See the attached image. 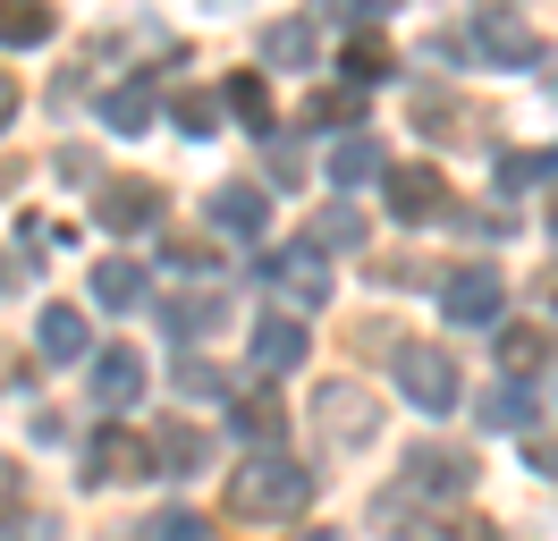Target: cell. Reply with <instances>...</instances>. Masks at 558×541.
Listing matches in <instances>:
<instances>
[{"instance_id": "obj_1", "label": "cell", "mask_w": 558, "mask_h": 541, "mask_svg": "<svg viewBox=\"0 0 558 541\" xmlns=\"http://www.w3.org/2000/svg\"><path fill=\"white\" fill-rule=\"evenodd\" d=\"M305 507H314V473L296 466L288 448H263V457H245L229 473V516H245V525H288Z\"/></svg>"}, {"instance_id": "obj_25", "label": "cell", "mask_w": 558, "mask_h": 541, "mask_svg": "<svg viewBox=\"0 0 558 541\" xmlns=\"http://www.w3.org/2000/svg\"><path fill=\"white\" fill-rule=\"evenodd\" d=\"M229 110H238V119L263 135V144L279 135V128H271V85H263V76H229Z\"/></svg>"}, {"instance_id": "obj_28", "label": "cell", "mask_w": 558, "mask_h": 541, "mask_svg": "<svg viewBox=\"0 0 558 541\" xmlns=\"http://www.w3.org/2000/svg\"><path fill=\"white\" fill-rule=\"evenodd\" d=\"M558 178V153H499V187L517 195V187H550Z\"/></svg>"}, {"instance_id": "obj_29", "label": "cell", "mask_w": 558, "mask_h": 541, "mask_svg": "<svg viewBox=\"0 0 558 541\" xmlns=\"http://www.w3.org/2000/svg\"><path fill=\"white\" fill-rule=\"evenodd\" d=\"M144 541H211V525L195 507H153V516H144Z\"/></svg>"}, {"instance_id": "obj_2", "label": "cell", "mask_w": 558, "mask_h": 541, "mask_svg": "<svg viewBox=\"0 0 558 541\" xmlns=\"http://www.w3.org/2000/svg\"><path fill=\"white\" fill-rule=\"evenodd\" d=\"M440 313H449L457 330H499V313H508L499 270H490V263H457V270H440Z\"/></svg>"}, {"instance_id": "obj_23", "label": "cell", "mask_w": 558, "mask_h": 541, "mask_svg": "<svg viewBox=\"0 0 558 541\" xmlns=\"http://www.w3.org/2000/svg\"><path fill=\"white\" fill-rule=\"evenodd\" d=\"M499 364L517 372V381H524V372H542V364H550V338L533 330V322H499Z\"/></svg>"}, {"instance_id": "obj_30", "label": "cell", "mask_w": 558, "mask_h": 541, "mask_svg": "<svg viewBox=\"0 0 558 541\" xmlns=\"http://www.w3.org/2000/svg\"><path fill=\"white\" fill-rule=\"evenodd\" d=\"M322 245H348V254H355V245H364V212H355V203H330V212L314 220V254H322Z\"/></svg>"}, {"instance_id": "obj_39", "label": "cell", "mask_w": 558, "mask_h": 541, "mask_svg": "<svg viewBox=\"0 0 558 541\" xmlns=\"http://www.w3.org/2000/svg\"><path fill=\"white\" fill-rule=\"evenodd\" d=\"M9 119H17V85L0 76V135H9Z\"/></svg>"}, {"instance_id": "obj_18", "label": "cell", "mask_w": 558, "mask_h": 541, "mask_svg": "<svg viewBox=\"0 0 558 541\" xmlns=\"http://www.w3.org/2000/svg\"><path fill=\"white\" fill-rule=\"evenodd\" d=\"M51 34H60V9H51V0L0 9V43H9V51H35V43H51Z\"/></svg>"}, {"instance_id": "obj_41", "label": "cell", "mask_w": 558, "mask_h": 541, "mask_svg": "<svg viewBox=\"0 0 558 541\" xmlns=\"http://www.w3.org/2000/svg\"><path fill=\"white\" fill-rule=\"evenodd\" d=\"M305 541H339V533H305Z\"/></svg>"}, {"instance_id": "obj_27", "label": "cell", "mask_w": 558, "mask_h": 541, "mask_svg": "<svg viewBox=\"0 0 558 541\" xmlns=\"http://www.w3.org/2000/svg\"><path fill=\"white\" fill-rule=\"evenodd\" d=\"M524 423H533V398H524L517 381H499L483 398V432H524Z\"/></svg>"}, {"instance_id": "obj_16", "label": "cell", "mask_w": 558, "mask_h": 541, "mask_svg": "<svg viewBox=\"0 0 558 541\" xmlns=\"http://www.w3.org/2000/svg\"><path fill=\"white\" fill-rule=\"evenodd\" d=\"M211 229H229V237H263V187L229 178V187L211 195Z\"/></svg>"}, {"instance_id": "obj_10", "label": "cell", "mask_w": 558, "mask_h": 541, "mask_svg": "<svg viewBox=\"0 0 558 541\" xmlns=\"http://www.w3.org/2000/svg\"><path fill=\"white\" fill-rule=\"evenodd\" d=\"M263 279H271L288 304H322V297H330V263H322L314 245H288V254H271V263H263Z\"/></svg>"}, {"instance_id": "obj_43", "label": "cell", "mask_w": 558, "mask_h": 541, "mask_svg": "<svg viewBox=\"0 0 558 541\" xmlns=\"http://www.w3.org/2000/svg\"><path fill=\"white\" fill-rule=\"evenodd\" d=\"M550 229H558V212H550Z\"/></svg>"}, {"instance_id": "obj_42", "label": "cell", "mask_w": 558, "mask_h": 541, "mask_svg": "<svg viewBox=\"0 0 558 541\" xmlns=\"http://www.w3.org/2000/svg\"><path fill=\"white\" fill-rule=\"evenodd\" d=\"M550 94H558V68H550Z\"/></svg>"}, {"instance_id": "obj_7", "label": "cell", "mask_w": 558, "mask_h": 541, "mask_svg": "<svg viewBox=\"0 0 558 541\" xmlns=\"http://www.w3.org/2000/svg\"><path fill=\"white\" fill-rule=\"evenodd\" d=\"M94 220L119 229V237L153 229V220H161V187H153V178H102V187H94Z\"/></svg>"}, {"instance_id": "obj_20", "label": "cell", "mask_w": 558, "mask_h": 541, "mask_svg": "<svg viewBox=\"0 0 558 541\" xmlns=\"http://www.w3.org/2000/svg\"><path fill=\"white\" fill-rule=\"evenodd\" d=\"M211 457V440L195 432V423H161V432H153V466H170V473H195Z\"/></svg>"}, {"instance_id": "obj_26", "label": "cell", "mask_w": 558, "mask_h": 541, "mask_svg": "<svg viewBox=\"0 0 558 541\" xmlns=\"http://www.w3.org/2000/svg\"><path fill=\"white\" fill-rule=\"evenodd\" d=\"M305 119H314V128H348V135H355V119H364V94H355V85H322V94L305 101Z\"/></svg>"}, {"instance_id": "obj_12", "label": "cell", "mask_w": 558, "mask_h": 541, "mask_svg": "<svg viewBox=\"0 0 558 541\" xmlns=\"http://www.w3.org/2000/svg\"><path fill=\"white\" fill-rule=\"evenodd\" d=\"M373 178H389V153L364 128L339 135V144H330V187H339V203H355V187H373Z\"/></svg>"}, {"instance_id": "obj_15", "label": "cell", "mask_w": 558, "mask_h": 541, "mask_svg": "<svg viewBox=\"0 0 558 541\" xmlns=\"http://www.w3.org/2000/svg\"><path fill=\"white\" fill-rule=\"evenodd\" d=\"M94 398L102 406H136L144 398V356L136 347H102V356H94Z\"/></svg>"}, {"instance_id": "obj_31", "label": "cell", "mask_w": 558, "mask_h": 541, "mask_svg": "<svg viewBox=\"0 0 558 541\" xmlns=\"http://www.w3.org/2000/svg\"><path fill=\"white\" fill-rule=\"evenodd\" d=\"M170 119H178V135H211L220 128V101L204 85H186V94H170Z\"/></svg>"}, {"instance_id": "obj_33", "label": "cell", "mask_w": 558, "mask_h": 541, "mask_svg": "<svg viewBox=\"0 0 558 541\" xmlns=\"http://www.w3.org/2000/svg\"><path fill=\"white\" fill-rule=\"evenodd\" d=\"M178 389H186V398H220V389H229V372L204 364V356H186V364H178Z\"/></svg>"}, {"instance_id": "obj_6", "label": "cell", "mask_w": 558, "mask_h": 541, "mask_svg": "<svg viewBox=\"0 0 558 541\" xmlns=\"http://www.w3.org/2000/svg\"><path fill=\"white\" fill-rule=\"evenodd\" d=\"M398 389L415 398V414H449V406H457V364H449V347L407 338V347H398Z\"/></svg>"}, {"instance_id": "obj_24", "label": "cell", "mask_w": 558, "mask_h": 541, "mask_svg": "<svg viewBox=\"0 0 558 541\" xmlns=\"http://www.w3.org/2000/svg\"><path fill=\"white\" fill-rule=\"evenodd\" d=\"M263 60L305 68V60H314V26H305V17H279V26H263Z\"/></svg>"}, {"instance_id": "obj_14", "label": "cell", "mask_w": 558, "mask_h": 541, "mask_svg": "<svg viewBox=\"0 0 558 541\" xmlns=\"http://www.w3.org/2000/svg\"><path fill=\"white\" fill-rule=\"evenodd\" d=\"M229 432L254 440V457H263V448H279V432H288V406H279V389H245V398L229 406Z\"/></svg>"}, {"instance_id": "obj_32", "label": "cell", "mask_w": 558, "mask_h": 541, "mask_svg": "<svg viewBox=\"0 0 558 541\" xmlns=\"http://www.w3.org/2000/svg\"><path fill=\"white\" fill-rule=\"evenodd\" d=\"M161 263H170V270H211V279H220V263H211V237H170V245H161Z\"/></svg>"}, {"instance_id": "obj_34", "label": "cell", "mask_w": 558, "mask_h": 541, "mask_svg": "<svg viewBox=\"0 0 558 541\" xmlns=\"http://www.w3.org/2000/svg\"><path fill=\"white\" fill-rule=\"evenodd\" d=\"M449 220L465 237H490V245H499V237H517V212H449Z\"/></svg>"}, {"instance_id": "obj_44", "label": "cell", "mask_w": 558, "mask_h": 541, "mask_svg": "<svg viewBox=\"0 0 558 541\" xmlns=\"http://www.w3.org/2000/svg\"><path fill=\"white\" fill-rule=\"evenodd\" d=\"M0 541H9V533H0Z\"/></svg>"}, {"instance_id": "obj_5", "label": "cell", "mask_w": 558, "mask_h": 541, "mask_svg": "<svg viewBox=\"0 0 558 541\" xmlns=\"http://www.w3.org/2000/svg\"><path fill=\"white\" fill-rule=\"evenodd\" d=\"M314 423L330 448H373V432H381V414H373V398L355 389V381H322L314 389Z\"/></svg>"}, {"instance_id": "obj_8", "label": "cell", "mask_w": 558, "mask_h": 541, "mask_svg": "<svg viewBox=\"0 0 558 541\" xmlns=\"http://www.w3.org/2000/svg\"><path fill=\"white\" fill-rule=\"evenodd\" d=\"M465 43H474V51H483L490 68H533V60H542V34L524 26L517 9H483V17H474V34H465Z\"/></svg>"}, {"instance_id": "obj_21", "label": "cell", "mask_w": 558, "mask_h": 541, "mask_svg": "<svg viewBox=\"0 0 558 541\" xmlns=\"http://www.w3.org/2000/svg\"><path fill=\"white\" fill-rule=\"evenodd\" d=\"M136 297H144V263H128V254H110V263H94V304H110V313H128Z\"/></svg>"}, {"instance_id": "obj_17", "label": "cell", "mask_w": 558, "mask_h": 541, "mask_svg": "<svg viewBox=\"0 0 558 541\" xmlns=\"http://www.w3.org/2000/svg\"><path fill=\"white\" fill-rule=\"evenodd\" d=\"M153 119H161L153 85H110V94H102V128H110V135H144Z\"/></svg>"}, {"instance_id": "obj_9", "label": "cell", "mask_w": 558, "mask_h": 541, "mask_svg": "<svg viewBox=\"0 0 558 541\" xmlns=\"http://www.w3.org/2000/svg\"><path fill=\"white\" fill-rule=\"evenodd\" d=\"M144 466H153V440L128 432V423H102L85 440V482H136Z\"/></svg>"}, {"instance_id": "obj_36", "label": "cell", "mask_w": 558, "mask_h": 541, "mask_svg": "<svg viewBox=\"0 0 558 541\" xmlns=\"http://www.w3.org/2000/svg\"><path fill=\"white\" fill-rule=\"evenodd\" d=\"M440 541H499V525H490V516H449Z\"/></svg>"}, {"instance_id": "obj_35", "label": "cell", "mask_w": 558, "mask_h": 541, "mask_svg": "<svg viewBox=\"0 0 558 541\" xmlns=\"http://www.w3.org/2000/svg\"><path fill=\"white\" fill-rule=\"evenodd\" d=\"M263 169H271L279 187H296V178H305V161H296V153H288V144H279V135H271V144H263Z\"/></svg>"}, {"instance_id": "obj_4", "label": "cell", "mask_w": 558, "mask_h": 541, "mask_svg": "<svg viewBox=\"0 0 558 541\" xmlns=\"http://www.w3.org/2000/svg\"><path fill=\"white\" fill-rule=\"evenodd\" d=\"M465 482H483V457L457 440H423L407 457V491H423V500H465Z\"/></svg>"}, {"instance_id": "obj_13", "label": "cell", "mask_w": 558, "mask_h": 541, "mask_svg": "<svg viewBox=\"0 0 558 541\" xmlns=\"http://www.w3.org/2000/svg\"><path fill=\"white\" fill-rule=\"evenodd\" d=\"M35 338H43V364H76V356H94V322H85L76 304H43Z\"/></svg>"}, {"instance_id": "obj_22", "label": "cell", "mask_w": 558, "mask_h": 541, "mask_svg": "<svg viewBox=\"0 0 558 541\" xmlns=\"http://www.w3.org/2000/svg\"><path fill=\"white\" fill-rule=\"evenodd\" d=\"M339 76H355V94L381 85V76H389V43H381V34H348V43H339Z\"/></svg>"}, {"instance_id": "obj_37", "label": "cell", "mask_w": 558, "mask_h": 541, "mask_svg": "<svg viewBox=\"0 0 558 541\" xmlns=\"http://www.w3.org/2000/svg\"><path fill=\"white\" fill-rule=\"evenodd\" d=\"M17 507H26V473H17V466H9V457H0V525H9Z\"/></svg>"}, {"instance_id": "obj_19", "label": "cell", "mask_w": 558, "mask_h": 541, "mask_svg": "<svg viewBox=\"0 0 558 541\" xmlns=\"http://www.w3.org/2000/svg\"><path fill=\"white\" fill-rule=\"evenodd\" d=\"M161 322H170V338H204V330H220V288H195V297H161Z\"/></svg>"}, {"instance_id": "obj_38", "label": "cell", "mask_w": 558, "mask_h": 541, "mask_svg": "<svg viewBox=\"0 0 558 541\" xmlns=\"http://www.w3.org/2000/svg\"><path fill=\"white\" fill-rule=\"evenodd\" d=\"M524 466H533V473H550V482H558V440H524Z\"/></svg>"}, {"instance_id": "obj_11", "label": "cell", "mask_w": 558, "mask_h": 541, "mask_svg": "<svg viewBox=\"0 0 558 541\" xmlns=\"http://www.w3.org/2000/svg\"><path fill=\"white\" fill-rule=\"evenodd\" d=\"M305 347H314V338H305L296 313H263V322H254V372H271V381L305 364Z\"/></svg>"}, {"instance_id": "obj_40", "label": "cell", "mask_w": 558, "mask_h": 541, "mask_svg": "<svg viewBox=\"0 0 558 541\" xmlns=\"http://www.w3.org/2000/svg\"><path fill=\"white\" fill-rule=\"evenodd\" d=\"M0 288H17V263H9V254H0Z\"/></svg>"}, {"instance_id": "obj_3", "label": "cell", "mask_w": 558, "mask_h": 541, "mask_svg": "<svg viewBox=\"0 0 558 541\" xmlns=\"http://www.w3.org/2000/svg\"><path fill=\"white\" fill-rule=\"evenodd\" d=\"M381 195H389V220H407V229H432V220H449V212H457L449 178H440L432 161H389Z\"/></svg>"}]
</instances>
